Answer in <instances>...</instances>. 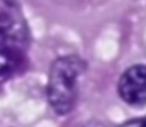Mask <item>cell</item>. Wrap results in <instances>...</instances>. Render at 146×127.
I'll return each mask as SVG.
<instances>
[{
	"instance_id": "cell-4",
	"label": "cell",
	"mask_w": 146,
	"mask_h": 127,
	"mask_svg": "<svg viewBox=\"0 0 146 127\" xmlns=\"http://www.w3.org/2000/svg\"><path fill=\"white\" fill-rule=\"evenodd\" d=\"M23 53L0 47V79L12 75L22 62Z\"/></svg>"
},
{
	"instance_id": "cell-1",
	"label": "cell",
	"mask_w": 146,
	"mask_h": 127,
	"mask_svg": "<svg viewBox=\"0 0 146 127\" xmlns=\"http://www.w3.org/2000/svg\"><path fill=\"white\" fill-rule=\"evenodd\" d=\"M85 67L83 60L75 56H62L52 63L47 85V97L57 114L64 115L74 108L79 77Z\"/></svg>"
},
{
	"instance_id": "cell-2",
	"label": "cell",
	"mask_w": 146,
	"mask_h": 127,
	"mask_svg": "<svg viewBox=\"0 0 146 127\" xmlns=\"http://www.w3.org/2000/svg\"><path fill=\"white\" fill-rule=\"evenodd\" d=\"M30 30L17 0H0V47L24 53Z\"/></svg>"
},
{
	"instance_id": "cell-3",
	"label": "cell",
	"mask_w": 146,
	"mask_h": 127,
	"mask_svg": "<svg viewBox=\"0 0 146 127\" xmlns=\"http://www.w3.org/2000/svg\"><path fill=\"white\" fill-rule=\"evenodd\" d=\"M118 91L124 102L132 106L146 104V66L134 65L121 77Z\"/></svg>"
}]
</instances>
